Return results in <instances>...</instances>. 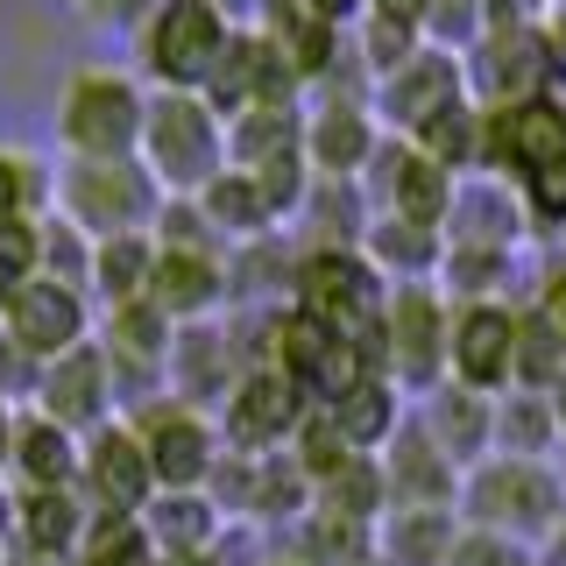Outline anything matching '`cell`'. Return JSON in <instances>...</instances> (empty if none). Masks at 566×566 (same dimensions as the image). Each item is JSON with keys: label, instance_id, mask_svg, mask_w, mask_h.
Instances as JSON below:
<instances>
[{"label": "cell", "instance_id": "1", "mask_svg": "<svg viewBox=\"0 0 566 566\" xmlns=\"http://www.w3.org/2000/svg\"><path fill=\"white\" fill-rule=\"evenodd\" d=\"M220 156H227V128L212 120V106L199 93H156L149 99V114H142V170H149L156 191L199 199L220 177Z\"/></svg>", "mask_w": 566, "mask_h": 566}, {"label": "cell", "instance_id": "2", "mask_svg": "<svg viewBox=\"0 0 566 566\" xmlns=\"http://www.w3.org/2000/svg\"><path fill=\"white\" fill-rule=\"evenodd\" d=\"M142 114L149 99L120 71H71L57 99V135L71 164H128V149H142Z\"/></svg>", "mask_w": 566, "mask_h": 566}, {"label": "cell", "instance_id": "3", "mask_svg": "<svg viewBox=\"0 0 566 566\" xmlns=\"http://www.w3.org/2000/svg\"><path fill=\"white\" fill-rule=\"evenodd\" d=\"M227 14L212 8V0H164V8L142 22L135 50H142V71H149L164 93H199L206 71L220 64L227 50Z\"/></svg>", "mask_w": 566, "mask_h": 566}, {"label": "cell", "instance_id": "4", "mask_svg": "<svg viewBox=\"0 0 566 566\" xmlns=\"http://www.w3.org/2000/svg\"><path fill=\"white\" fill-rule=\"evenodd\" d=\"M50 191H57L64 220L93 248L114 241V234H149L142 220H149V206H156V185H149L142 164H71Z\"/></svg>", "mask_w": 566, "mask_h": 566}, {"label": "cell", "instance_id": "5", "mask_svg": "<svg viewBox=\"0 0 566 566\" xmlns=\"http://www.w3.org/2000/svg\"><path fill=\"white\" fill-rule=\"evenodd\" d=\"M460 503H468L474 531H545L559 517V489L553 474H538L531 460H489V468H468L460 474Z\"/></svg>", "mask_w": 566, "mask_h": 566}, {"label": "cell", "instance_id": "6", "mask_svg": "<svg viewBox=\"0 0 566 566\" xmlns=\"http://www.w3.org/2000/svg\"><path fill=\"white\" fill-rule=\"evenodd\" d=\"M0 333H8L35 368H50V361H64L71 347H85V297L71 291V283L29 276L22 291L0 305Z\"/></svg>", "mask_w": 566, "mask_h": 566}, {"label": "cell", "instance_id": "7", "mask_svg": "<svg viewBox=\"0 0 566 566\" xmlns=\"http://www.w3.org/2000/svg\"><path fill=\"white\" fill-rule=\"evenodd\" d=\"M382 340H389V376L403 389H439V368H447V312H439V297L424 283L397 291V305L382 312Z\"/></svg>", "mask_w": 566, "mask_h": 566}, {"label": "cell", "instance_id": "8", "mask_svg": "<svg viewBox=\"0 0 566 566\" xmlns=\"http://www.w3.org/2000/svg\"><path fill=\"white\" fill-rule=\"evenodd\" d=\"M510 361H517V318L503 305H468L447 326V368L460 376V389H474V397H489V389L510 382Z\"/></svg>", "mask_w": 566, "mask_h": 566}, {"label": "cell", "instance_id": "9", "mask_svg": "<svg viewBox=\"0 0 566 566\" xmlns=\"http://www.w3.org/2000/svg\"><path fill=\"white\" fill-rule=\"evenodd\" d=\"M142 453H149V482H164L170 495H191L199 482H212V468H220V447H212V424L164 403L156 418H142Z\"/></svg>", "mask_w": 566, "mask_h": 566}, {"label": "cell", "instance_id": "10", "mask_svg": "<svg viewBox=\"0 0 566 566\" xmlns=\"http://www.w3.org/2000/svg\"><path fill=\"white\" fill-rule=\"evenodd\" d=\"M482 156H489V170L531 177V170H545V164H559V156H566V120L545 99L489 106V114H482Z\"/></svg>", "mask_w": 566, "mask_h": 566}, {"label": "cell", "instance_id": "11", "mask_svg": "<svg viewBox=\"0 0 566 566\" xmlns=\"http://www.w3.org/2000/svg\"><path fill=\"white\" fill-rule=\"evenodd\" d=\"M305 397L276 376V368H241L234 397H227V439L241 447V460H262L283 432H297Z\"/></svg>", "mask_w": 566, "mask_h": 566}, {"label": "cell", "instance_id": "12", "mask_svg": "<svg viewBox=\"0 0 566 566\" xmlns=\"http://www.w3.org/2000/svg\"><path fill=\"white\" fill-rule=\"evenodd\" d=\"M78 474L85 489H93L99 517H142V503H149V453H142V439L128 424H106L93 447L78 453Z\"/></svg>", "mask_w": 566, "mask_h": 566}, {"label": "cell", "instance_id": "13", "mask_svg": "<svg viewBox=\"0 0 566 566\" xmlns=\"http://www.w3.org/2000/svg\"><path fill=\"white\" fill-rule=\"evenodd\" d=\"M382 170V191H389V220H411V227H447L453 212V170L424 164L411 142H389V149L368 156V177Z\"/></svg>", "mask_w": 566, "mask_h": 566}, {"label": "cell", "instance_id": "14", "mask_svg": "<svg viewBox=\"0 0 566 566\" xmlns=\"http://www.w3.org/2000/svg\"><path fill=\"white\" fill-rule=\"evenodd\" d=\"M460 85H468V71H460L447 50H418L403 71L376 78V120H389V128H418V120H432L439 106L460 99Z\"/></svg>", "mask_w": 566, "mask_h": 566}, {"label": "cell", "instance_id": "15", "mask_svg": "<svg viewBox=\"0 0 566 566\" xmlns=\"http://www.w3.org/2000/svg\"><path fill=\"white\" fill-rule=\"evenodd\" d=\"M382 482L397 495V510H447V495H460V468L432 447L424 424H397L382 460Z\"/></svg>", "mask_w": 566, "mask_h": 566}, {"label": "cell", "instance_id": "16", "mask_svg": "<svg viewBox=\"0 0 566 566\" xmlns=\"http://www.w3.org/2000/svg\"><path fill=\"white\" fill-rule=\"evenodd\" d=\"M43 418L64 424V432H78V424H99L106 403H114V368H106L99 347H71L64 361L43 368Z\"/></svg>", "mask_w": 566, "mask_h": 566}, {"label": "cell", "instance_id": "17", "mask_svg": "<svg viewBox=\"0 0 566 566\" xmlns=\"http://www.w3.org/2000/svg\"><path fill=\"white\" fill-rule=\"evenodd\" d=\"M545 64H553V50H545L538 29H503V35H482L474 85L489 93V106H524V99H538Z\"/></svg>", "mask_w": 566, "mask_h": 566}, {"label": "cell", "instance_id": "18", "mask_svg": "<svg viewBox=\"0 0 566 566\" xmlns=\"http://www.w3.org/2000/svg\"><path fill=\"white\" fill-rule=\"evenodd\" d=\"M255 35L276 50V64L291 71V78H326L333 57H340L333 22H318L305 0H262V29Z\"/></svg>", "mask_w": 566, "mask_h": 566}, {"label": "cell", "instance_id": "19", "mask_svg": "<svg viewBox=\"0 0 566 566\" xmlns=\"http://www.w3.org/2000/svg\"><path fill=\"white\" fill-rule=\"evenodd\" d=\"M220 291H227V270L206 255V248H156V270H149V305L164 312V318H199L220 305Z\"/></svg>", "mask_w": 566, "mask_h": 566}, {"label": "cell", "instance_id": "20", "mask_svg": "<svg viewBox=\"0 0 566 566\" xmlns=\"http://www.w3.org/2000/svg\"><path fill=\"white\" fill-rule=\"evenodd\" d=\"M164 368H170L177 397H220V389H234V382H241L234 347H227V333H220V326H185V333H170Z\"/></svg>", "mask_w": 566, "mask_h": 566}, {"label": "cell", "instance_id": "21", "mask_svg": "<svg viewBox=\"0 0 566 566\" xmlns=\"http://www.w3.org/2000/svg\"><path fill=\"white\" fill-rule=\"evenodd\" d=\"M424 432H432V447L453 460H474V453H489V432H495V403L489 397H474V389H432V411H424Z\"/></svg>", "mask_w": 566, "mask_h": 566}, {"label": "cell", "instance_id": "22", "mask_svg": "<svg viewBox=\"0 0 566 566\" xmlns=\"http://www.w3.org/2000/svg\"><path fill=\"white\" fill-rule=\"evenodd\" d=\"M305 149H312L318 177L347 185V177L368 170V156H376V120H368L361 106H333V114H318L305 128Z\"/></svg>", "mask_w": 566, "mask_h": 566}, {"label": "cell", "instance_id": "23", "mask_svg": "<svg viewBox=\"0 0 566 566\" xmlns=\"http://www.w3.org/2000/svg\"><path fill=\"white\" fill-rule=\"evenodd\" d=\"M453 538L460 531L447 510H389L376 531V553H382V566H447Z\"/></svg>", "mask_w": 566, "mask_h": 566}, {"label": "cell", "instance_id": "24", "mask_svg": "<svg viewBox=\"0 0 566 566\" xmlns=\"http://www.w3.org/2000/svg\"><path fill=\"white\" fill-rule=\"evenodd\" d=\"M297 142H305V120H297L291 99H262L248 114H234V128H227V149L241 156V170L283 164V156H297Z\"/></svg>", "mask_w": 566, "mask_h": 566}, {"label": "cell", "instance_id": "25", "mask_svg": "<svg viewBox=\"0 0 566 566\" xmlns=\"http://www.w3.org/2000/svg\"><path fill=\"white\" fill-rule=\"evenodd\" d=\"M8 468L22 474V489H71L78 482V453H71V432L50 418H14V453Z\"/></svg>", "mask_w": 566, "mask_h": 566}, {"label": "cell", "instance_id": "26", "mask_svg": "<svg viewBox=\"0 0 566 566\" xmlns=\"http://www.w3.org/2000/svg\"><path fill=\"white\" fill-rule=\"evenodd\" d=\"M14 531H22V545L35 553H71V545L85 538V510L71 489H22V503H14Z\"/></svg>", "mask_w": 566, "mask_h": 566}, {"label": "cell", "instance_id": "27", "mask_svg": "<svg viewBox=\"0 0 566 566\" xmlns=\"http://www.w3.org/2000/svg\"><path fill=\"white\" fill-rule=\"evenodd\" d=\"M142 538H149V553L164 545V553H206L212 538H220V517H212V495H164V503L142 510Z\"/></svg>", "mask_w": 566, "mask_h": 566}, {"label": "cell", "instance_id": "28", "mask_svg": "<svg viewBox=\"0 0 566 566\" xmlns=\"http://www.w3.org/2000/svg\"><path fill=\"white\" fill-rule=\"evenodd\" d=\"M460 248H510L517 234V206H510V185H453V212Z\"/></svg>", "mask_w": 566, "mask_h": 566}, {"label": "cell", "instance_id": "29", "mask_svg": "<svg viewBox=\"0 0 566 566\" xmlns=\"http://www.w3.org/2000/svg\"><path fill=\"white\" fill-rule=\"evenodd\" d=\"M199 212H206V227H227L234 241H255V234H270V227H276L248 170H220V177H212V185L199 191Z\"/></svg>", "mask_w": 566, "mask_h": 566}, {"label": "cell", "instance_id": "30", "mask_svg": "<svg viewBox=\"0 0 566 566\" xmlns=\"http://www.w3.org/2000/svg\"><path fill=\"white\" fill-rule=\"evenodd\" d=\"M411 149L424 156V164H439V170L474 164V156H482V114H474L468 99L439 106L432 120H418V128H411Z\"/></svg>", "mask_w": 566, "mask_h": 566}, {"label": "cell", "instance_id": "31", "mask_svg": "<svg viewBox=\"0 0 566 566\" xmlns=\"http://www.w3.org/2000/svg\"><path fill=\"white\" fill-rule=\"evenodd\" d=\"M149 270H156V241L149 234H114L93 248V283L106 305H128V297L149 291Z\"/></svg>", "mask_w": 566, "mask_h": 566}, {"label": "cell", "instance_id": "32", "mask_svg": "<svg viewBox=\"0 0 566 566\" xmlns=\"http://www.w3.org/2000/svg\"><path fill=\"white\" fill-rule=\"evenodd\" d=\"M333 424H340V439L354 453H368L376 439H397V389H389L382 376L376 382H354L340 403H326Z\"/></svg>", "mask_w": 566, "mask_h": 566}, {"label": "cell", "instance_id": "33", "mask_svg": "<svg viewBox=\"0 0 566 566\" xmlns=\"http://www.w3.org/2000/svg\"><path fill=\"white\" fill-rule=\"evenodd\" d=\"M106 333H114V354L106 361H128V368H156L170 354V318L149 305V297H128V305L106 312Z\"/></svg>", "mask_w": 566, "mask_h": 566}, {"label": "cell", "instance_id": "34", "mask_svg": "<svg viewBox=\"0 0 566 566\" xmlns=\"http://www.w3.org/2000/svg\"><path fill=\"white\" fill-rule=\"evenodd\" d=\"M389 503V482H382V468H376V460H347V468L340 474H333V482L326 489H318V510H326V517H340V524H376V510Z\"/></svg>", "mask_w": 566, "mask_h": 566}, {"label": "cell", "instance_id": "35", "mask_svg": "<svg viewBox=\"0 0 566 566\" xmlns=\"http://www.w3.org/2000/svg\"><path fill=\"white\" fill-rule=\"evenodd\" d=\"M361 241L376 255V270H397V276L432 270V255H439V227H411V220H368Z\"/></svg>", "mask_w": 566, "mask_h": 566}, {"label": "cell", "instance_id": "36", "mask_svg": "<svg viewBox=\"0 0 566 566\" xmlns=\"http://www.w3.org/2000/svg\"><path fill=\"white\" fill-rule=\"evenodd\" d=\"M510 376H517L524 389H545V382L566 376V340H559V326L545 312L517 318V361H510Z\"/></svg>", "mask_w": 566, "mask_h": 566}, {"label": "cell", "instance_id": "37", "mask_svg": "<svg viewBox=\"0 0 566 566\" xmlns=\"http://www.w3.org/2000/svg\"><path fill=\"white\" fill-rule=\"evenodd\" d=\"M347 460H361V453H354L347 439H340V424H333V411H326V403L297 418V468H305V482H318V489H326L333 474L347 468Z\"/></svg>", "mask_w": 566, "mask_h": 566}, {"label": "cell", "instance_id": "38", "mask_svg": "<svg viewBox=\"0 0 566 566\" xmlns=\"http://www.w3.org/2000/svg\"><path fill=\"white\" fill-rule=\"evenodd\" d=\"M297 553H305L312 566H354V559H368V531L318 510V517L297 524Z\"/></svg>", "mask_w": 566, "mask_h": 566}, {"label": "cell", "instance_id": "39", "mask_svg": "<svg viewBox=\"0 0 566 566\" xmlns=\"http://www.w3.org/2000/svg\"><path fill=\"white\" fill-rule=\"evenodd\" d=\"M495 453H545V439H553V411L545 403H531V397H503L495 403Z\"/></svg>", "mask_w": 566, "mask_h": 566}, {"label": "cell", "instance_id": "40", "mask_svg": "<svg viewBox=\"0 0 566 566\" xmlns=\"http://www.w3.org/2000/svg\"><path fill=\"white\" fill-rule=\"evenodd\" d=\"M50 199V177L43 164H29L22 149H0V227H14V220H29L35 206Z\"/></svg>", "mask_w": 566, "mask_h": 566}, {"label": "cell", "instance_id": "41", "mask_svg": "<svg viewBox=\"0 0 566 566\" xmlns=\"http://www.w3.org/2000/svg\"><path fill=\"white\" fill-rule=\"evenodd\" d=\"M43 270V241H35V220H14L0 227V305H8L22 283Z\"/></svg>", "mask_w": 566, "mask_h": 566}, {"label": "cell", "instance_id": "42", "mask_svg": "<svg viewBox=\"0 0 566 566\" xmlns=\"http://www.w3.org/2000/svg\"><path fill=\"white\" fill-rule=\"evenodd\" d=\"M361 43H368V71H382V78L418 57V29H397V22H382V14H368Z\"/></svg>", "mask_w": 566, "mask_h": 566}, {"label": "cell", "instance_id": "43", "mask_svg": "<svg viewBox=\"0 0 566 566\" xmlns=\"http://www.w3.org/2000/svg\"><path fill=\"white\" fill-rule=\"evenodd\" d=\"M510 270V255L503 248H453V276H460V291L482 305V291H495V276Z\"/></svg>", "mask_w": 566, "mask_h": 566}, {"label": "cell", "instance_id": "44", "mask_svg": "<svg viewBox=\"0 0 566 566\" xmlns=\"http://www.w3.org/2000/svg\"><path fill=\"white\" fill-rule=\"evenodd\" d=\"M524 191H531V212H538V220H566V156L545 164V170H531Z\"/></svg>", "mask_w": 566, "mask_h": 566}, {"label": "cell", "instance_id": "45", "mask_svg": "<svg viewBox=\"0 0 566 566\" xmlns=\"http://www.w3.org/2000/svg\"><path fill=\"white\" fill-rule=\"evenodd\" d=\"M447 566H517V553H510V538H495V531H460Z\"/></svg>", "mask_w": 566, "mask_h": 566}, {"label": "cell", "instance_id": "46", "mask_svg": "<svg viewBox=\"0 0 566 566\" xmlns=\"http://www.w3.org/2000/svg\"><path fill=\"white\" fill-rule=\"evenodd\" d=\"M424 8H432V0H376V14L397 22V29H424Z\"/></svg>", "mask_w": 566, "mask_h": 566}, {"label": "cell", "instance_id": "47", "mask_svg": "<svg viewBox=\"0 0 566 566\" xmlns=\"http://www.w3.org/2000/svg\"><path fill=\"white\" fill-rule=\"evenodd\" d=\"M545 318H553V326H559V340H566V270L553 276V283H545V305H538Z\"/></svg>", "mask_w": 566, "mask_h": 566}, {"label": "cell", "instance_id": "48", "mask_svg": "<svg viewBox=\"0 0 566 566\" xmlns=\"http://www.w3.org/2000/svg\"><path fill=\"white\" fill-rule=\"evenodd\" d=\"M305 8L318 14V22H333V29H340V22H354V14H361V0H305Z\"/></svg>", "mask_w": 566, "mask_h": 566}, {"label": "cell", "instance_id": "49", "mask_svg": "<svg viewBox=\"0 0 566 566\" xmlns=\"http://www.w3.org/2000/svg\"><path fill=\"white\" fill-rule=\"evenodd\" d=\"M0 566H64V559H57V553H35V545H14Z\"/></svg>", "mask_w": 566, "mask_h": 566}, {"label": "cell", "instance_id": "50", "mask_svg": "<svg viewBox=\"0 0 566 566\" xmlns=\"http://www.w3.org/2000/svg\"><path fill=\"white\" fill-rule=\"evenodd\" d=\"M8 453H14V411L0 403V468H8Z\"/></svg>", "mask_w": 566, "mask_h": 566}, {"label": "cell", "instance_id": "51", "mask_svg": "<svg viewBox=\"0 0 566 566\" xmlns=\"http://www.w3.org/2000/svg\"><path fill=\"white\" fill-rule=\"evenodd\" d=\"M156 566H212L206 553H156Z\"/></svg>", "mask_w": 566, "mask_h": 566}, {"label": "cell", "instance_id": "52", "mask_svg": "<svg viewBox=\"0 0 566 566\" xmlns=\"http://www.w3.org/2000/svg\"><path fill=\"white\" fill-rule=\"evenodd\" d=\"M0 538H14V503L0 495Z\"/></svg>", "mask_w": 566, "mask_h": 566}, {"label": "cell", "instance_id": "53", "mask_svg": "<svg viewBox=\"0 0 566 566\" xmlns=\"http://www.w3.org/2000/svg\"><path fill=\"white\" fill-rule=\"evenodd\" d=\"M553 389H559V397H553V424H566V376H559Z\"/></svg>", "mask_w": 566, "mask_h": 566}, {"label": "cell", "instance_id": "54", "mask_svg": "<svg viewBox=\"0 0 566 566\" xmlns=\"http://www.w3.org/2000/svg\"><path fill=\"white\" fill-rule=\"evenodd\" d=\"M553 566H566V524L553 531Z\"/></svg>", "mask_w": 566, "mask_h": 566}, {"label": "cell", "instance_id": "55", "mask_svg": "<svg viewBox=\"0 0 566 566\" xmlns=\"http://www.w3.org/2000/svg\"><path fill=\"white\" fill-rule=\"evenodd\" d=\"M212 8H220V14H227V8H262V0H212Z\"/></svg>", "mask_w": 566, "mask_h": 566}, {"label": "cell", "instance_id": "56", "mask_svg": "<svg viewBox=\"0 0 566 566\" xmlns=\"http://www.w3.org/2000/svg\"><path fill=\"white\" fill-rule=\"evenodd\" d=\"M262 566H297V559H262Z\"/></svg>", "mask_w": 566, "mask_h": 566}]
</instances>
